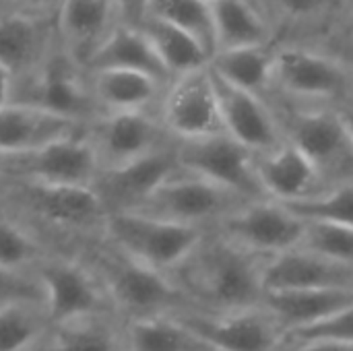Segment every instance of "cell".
<instances>
[{
  "label": "cell",
  "mask_w": 353,
  "mask_h": 351,
  "mask_svg": "<svg viewBox=\"0 0 353 351\" xmlns=\"http://www.w3.org/2000/svg\"><path fill=\"white\" fill-rule=\"evenodd\" d=\"M0 207L52 252L74 254L103 234L108 209L93 184L0 182Z\"/></svg>",
  "instance_id": "6da1fadb"
},
{
  "label": "cell",
  "mask_w": 353,
  "mask_h": 351,
  "mask_svg": "<svg viewBox=\"0 0 353 351\" xmlns=\"http://www.w3.org/2000/svg\"><path fill=\"white\" fill-rule=\"evenodd\" d=\"M269 259V254L254 252L207 230L199 244L168 273V277L196 310H242L263 302L265 267Z\"/></svg>",
  "instance_id": "7a4b0ae2"
},
{
  "label": "cell",
  "mask_w": 353,
  "mask_h": 351,
  "mask_svg": "<svg viewBox=\"0 0 353 351\" xmlns=\"http://www.w3.org/2000/svg\"><path fill=\"white\" fill-rule=\"evenodd\" d=\"M74 257H79L97 275L114 304V310L124 321L194 308L165 273L134 261L101 236L81 246Z\"/></svg>",
  "instance_id": "3957f363"
},
{
  "label": "cell",
  "mask_w": 353,
  "mask_h": 351,
  "mask_svg": "<svg viewBox=\"0 0 353 351\" xmlns=\"http://www.w3.org/2000/svg\"><path fill=\"white\" fill-rule=\"evenodd\" d=\"M263 99L269 103L283 139L314 163L331 188L353 184V139L339 106L294 101L273 91Z\"/></svg>",
  "instance_id": "277c9868"
},
{
  "label": "cell",
  "mask_w": 353,
  "mask_h": 351,
  "mask_svg": "<svg viewBox=\"0 0 353 351\" xmlns=\"http://www.w3.org/2000/svg\"><path fill=\"white\" fill-rule=\"evenodd\" d=\"M269 91L304 103L350 106L353 68L325 50L281 41L275 43Z\"/></svg>",
  "instance_id": "5b68a950"
},
{
  "label": "cell",
  "mask_w": 353,
  "mask_h": 351,
  "mask_svg": "<svg viewBox=\"0 0 353 351\" xmlns=\"http://www.w3.org/2000/svg\"><path fill=\"white\" fill-rule=\"evenodd\" d=\"M248 203H252V199L203 176L180 170L161 182L132 211L182 225L211 230Z\"/></svg>",
  "instance_id": "8992f818"
},
{
  "label": "cell",
  "mask_w": 353,
  "mask_h": 351,
  "mask_svg": "<svg viewBox=\"0 0 353 351\" xmlns=\"http://www.w3.org/2000/svg\"><path fill=\"white\" fill-rule=\"evenodd\" d=\"M205 232L134 211H118L108 215L101 238L134 261L168 275L188 257Z\"/></svg>",
  "instance_id": "52a82bcc"
},
{
  "label": "cell",
  "mask_w": 353,
  "mask_h": 351,
  "mask_svg": "<svg viewBox=\"0 0 353 351\" xmlns=\"http://www.w3.org/2000/svg\"><path fill=\"white\" fill-rule=\"evenodd\" d=\"M10 99L48 108L83 124L103 114L91 95L87 70L60 46V39L33 72L12 79Z\"/></svg>",
  "instance_id": "ba28073f"
},
{
  "label": "cell",
  "mask_w": 353,
  "mask_h": 351,
  "mask_svg": "<svg viewBox=\"0 0 353 351\" xmlns=\"http://www.w3.org/2000/svg\"><path fill=\"white\" fill-rule=\"evenodd\" d=\"M99 161L85 130L21 153H0V182L93 184Z\"/></svg>",
  "instance_id": "9c48e42d"
},
{
  "label": "cell",
  "mask_w": 353,
  "mask_h": 351,
  "mask_svg": "<svg viewBox=\"0 0 353 351\" xmlns=\"http://www.w3.org/2000/svg\"><path fill=\"white\" fill-rule=\"evenodd\" d=\"M176 155L184 172L203 176L252 201L269 199L256 174V153L228 132L180 139L176 143Z\"/></svg>",
  "instance_id": "30bf717a"
},
{
  "label": "cell",
  "mask_w": 353,
  "mask_h": 351,
  "mask_svg": "<svg viewBox=\"0 0 353 351\" xmlns=\"http://www.w3.org/2000/svg\"><path fill=\"white\" fill-rule=\"evenodd\" d=\"M85 134L95 149L99 172L130 163L178 141L168 132L157 110L103 112L85 126Z\"/></svg>",
  "instance_id": "8fae6325"
},
{
  "label": "cell",
  "mask_w": 353,
  "mask_h": 351,
  "mask_svg": "<svg viewBox=\"0 0 353 351\" xmlns=\"http://www.w3.org/2000/svg\"><path fill=\"white\" fill-rule=\"evenodd\" d=\"M217 351H277L285 341V329L263 304L242 310L174 312Z\"/></svg>",
  "instance_id": "7c38bea8"
},
{
  "label": "cell",
  "mask_w": 353,
  "mask_h": 351,
  "mask_svg": "<svg viewBox=\"0 0 353 351\" xmlns=\"http://www.w3.org/2000/svg\"><path fill=\"white\" fill-rule=\"evenodd\" d=\"M35 273L43 283L52 323L116 312L97 275L74 254L52 252Z\"/></svg>",
  "instance_id": "4fadbf2b"
},
{
  "label": "cell",
  "mask_w": 353,
  "mask_h": 351,
  "mask_svg": "<svg viewBox=\"0 0 353 351\" xmlns=\"http://www.w3.org/2000/svg\"><path fill=\"white\" fill-rule=\"evenodd\" d=\"M157 114L178 141L225 132L209 64L174 77L165 85Z\"/></svg>",
  "instance_id": "5bb4252c"
},
{
  "label": "cell",
  "mask_w": 353,
  "mask_h": 351,
  "mask_svg": "<svg viewBox=\"0 0 353 351\" xmlns=\"http://www.w3.org/2000/svg\"><path fill=\"white\" fill-rule=\"evenodd\" d=\"M306 221L273 199L252 201L219 221L213 232L261 254H279L296 248L304 236Z\"/></svg>",
  "instance_id": "9a60e30c"
},
{
  "label": "cell",
  "mask_w": 353,
  "mask_h": 351,
  "mask_svg": "<svg viewBox=\"0 0 353 351\" xmlns=\"http://www.w3.org/2000/svg\"><path fill=\"white\" fill-rule=\"evenodd\" d=\"M275 25V43L325 48L353 27V0H261Z\"/></svg>",
  "instance_id": "2e32d148"
},
{
  "label": "cell",
  "mask_w": 353,
  "mask_h": 351,
  "mask_svg": "<svg viewBox=\"0 0 353 351\" xmlns=\"http://www.w3.org/2000/svg\"><path fill=\"white\" fill-rule=\"evenodd\" d=\"M176 143L165 145L130 163L101 170L93 182L108 213L132 211L141 205L161 182L180 172Z\"/></svg>",
  "instance_id": "e0dca14e"
},
{
  "label": "cell",
  "mask_w": 353,
  "mask_h": 351,
  "mask_svg": "<svg viewBox=\"0 0 353 351\" xmlns=\"http://www.w3.org/2000/svg\"><path fill=\"white\" fill-rule=\"evenodd\" d=\"M209 72L215 85V93L228 134L238 139L254 153L273 151L285 143L283 132L269 103L261 95L221 79L211 68Z\"/></svg>",
  "instance_id": "ac0fdd59"
},
{
  "label": "cell",
  "mask_w": 353,
  "mask_h": 351,
  "mask_svg": "<svg viewBox=\"0 0 353 351\" xmlns=\"http://www.w3.org/2000/svg\"><path fill=\"white\" fill-rule=\"evenodd\" d=\"M58 43L56 23L48 14L6 8L0 12V66L12 79L33 72Z\"/></svg>",
  "instance_id": "d6986e66"
},
{
  "label": "cell",
  "mask_w": 353,
  "mask_h": 351,
  "mask_svg": "<svg viewBox=\"0 0 353 351\" xmlns=\"http://www.w3.org/2000/svg\"><path fill=\"white\" fill-rule=\"evenodd\" d=\"M254 166L265 192L279 203L316 199L333 190L314 163L288 141L273 151L256 153Z\"/></svg>",
  "instance_id": "ffe728a7"
},
{
  "label": "cell",
  "mask_w": 353,
  "mask_h": 351,
  "mask_svg": "<svg viewBox=\"0 0 353 351\" xmlns=\"http://www.w3.org/2000/svg\"><path fill=\"white\" fill-rule=\"evenodd\" d=\"M87 124L48 108L8 99L0 106V153H21L72 137Z\"/></svg>",
  "instance_id": "44dd1931"
},
{
  "label": "cell",
  "mask_w": 353,
  "mask_h": 351,
  "mask_svg": "<svg viewBox=\"0 0 353 351\" xmlns=\"http://www.w3.org/2000/svg\"><path fill=\"white\" fill-rule=\"evenodd\" d=\"M267 290H353V267L296 246L267 261Z\"/></svg>",
  "instance_id": "7402d4cb"
},
{
  "label": "cell",
  "mask_w": 353,
  "mask_h": 351,
  "mask_svg": "<svg viewBox=\"0 0 353 351\" xmlns=\"http://www.w3.org/2000/svg\"><path fill=\"white\" fill-rule=\"evenodd\" d=\"M120 23L116 0H62L56 12L60 46L83 68Z\"/></svg>",
  "instance_id": "603a6c76"
},
{
  "label": "cell",
  "mask_w": 353,
  "mask_h": 351,
  "mask_svg": "<svg viewBox=\"0 0 353 351\" xmlns=\"http://www.w3.org/2000/svg\"><path fill=\"white\" fill-rule=\"evenodd\" d=\"M31 351H126L124 319L103 312L52 323Z\"/></svg>",
  "instance_id": "cb8c5ba5"
},
{
  "label": "cell",
  "mask_w": 353,
  "mask_h": 351,
  "mask_svg": "<svg viewBox=\"0 0 353 351\" xmlns=\"http://www.w3.org/2000/svg\"><path fill=\"white\" fill-rule=\"evenodd\" d=\"M87 81L101 112L157 110L168 85L151 74L122 68L87 70Z\"/></svg>",
  "instance_id": "d4e9b609"
},
{
  "label": "cell",
  "mask_w": 353,
  "mask_h": 351,
  "mask_svg": "<svg viewBox=\"0 0 353 351\" xmlns=\"http://www.w3.org/2000/svg\"><path fill=\"white\" fill-rule=\"evenodd\" d=\"M353 302V290H267L263 306L283 325L285 335L321 323Z\"/></svg>",
  "instance_id": "484cf974"
},
{
  "label": "cell",
  "mask_w": 353,
  "mask_h": 351,
  "mask_svg": "<svg viewBox=\"0 0 353 351\" xmlns=\"http://www.w3.org/2000/svg\"><path fill=\"white\" fill-rule=\"evenodd\" d=\"M103 68L139 70L159 79L161 83L172 81V74L163 66L149 37L139 27H130L126 23L114 27V31L105 37V41L97 48V52L89 58L85 66V70Z\"/></svg>",
  "instance_id": "4316f807"
},
{
  "label": "cell",
  "mask_w": 353,
  "mask_h": 351,
  "mask_svg": "<svg viewBox=\"0 0 353 351\" xmlns=\"http://www.w3.org/2000/svg\"><path fill=\"white\" fill-rule=\"evenodd\" d=\"M217 50L275 43V25L261 0H209Z\"/></svg>",
  "instance_id": "83f0119b"
},
{
  "label": "cell",
  "mask_w": 353,
  "mask_h": 351,
  "mask_svg": "<svg viewBox=\"0 0 353 351\" xmlns=\"http://www.w3.org/2000/svg\"><path fill=\"white\" fill-rule=\"evenodd\" d=\"M273 56H275V43L228 48V50H217L211 56L209 68L217 72L221 79L265 97L267 91L271 89Z\"/></svg>",
  "instance_id": "f1b7e54d"
},
{
  "label": "cell",
  "mask_w": 353,
  "mask_h": 351,
  "mask_svg": "<svg viewBox=\"0 0 353 351\" xmlns=\"http://www.w3.org/2000/svg\"><path fill=\"white\" fill-rule=\"evenodd\" d=\"M126 351H217L174 314L124 321Z\"/></svg>",
  "instance_id": "f546056e"
},
{
  "label": "cell",
  "mask_w": 353,
  "mask_h": 351,
  "mask_svg": "<svg viewBox=\"0 0 353 351\" xmlns=\"http://www.w3.org/2000/svg\"><path fill=\"white\" fill-rule=\"evenodd\" d=\"M139 29L149 37L151 46L155 48L172 79L196 68H205L211 60V54L205 50V46L194 35L176 27L174 23L147 14Z\"/></svg>",
  "instance_id": "4dcf8cb0"
},
{
  "label": "cell",
  "mask_w": 353,
  "mask_h": 351,
  "mask_svg": "<svg viewBox=\"0 0 353 351\" xmlns=\"http://www.w3.org/2000/svg\"><path fill=\"white\" fill-rule=\"evenodd\" d=\"M52 327L43 298L19 300L0 308V351H31Z\"/></svg>",
  "instance_id": "1f68e13d"
},
{
  "label": "cell",
  "mask_w": 353,
  "mask_h": 351,
  "mask_svg": "<svg viewBox=\"0 0 353 351\" xmlns=\"http://www.w3.org/2000/svg\"><path fill=\"white\" fill-rule=\"evenodd\" d=\"M52 250L31 234L21 221L0 207V267L14 271H35Z\"/></svg>",
  "instance_id": "d6a6232c"
},
{
  "label": "cell",
  "mask_w": 353,
  "mask_h": 351,
  "mask_svg": "<svg viewBox=\"0 0 353 351\" xmlns=\"http://www.w3.org/2000/svg\"><path fill=\"white\" fill-rule=\"evenodd\" d=\"M149 14L188 31L211 56L217 52V35L209 0H151Z\"/></svg>",
  "instance_id": "836d02e7"
},
{
  "label": "cell",
  "mask_w": 353,
  "mask_h": 351,
  "mask_svg": "<svg viewBox=\"0 0 353 351\" xmlns=\"http://www.w3.org/2000/svg\"><path fill=\"white\" fill-rule=\"evenodd\" d=\"M304 236L300 240V248L319 252L327 259L353 267V228L331 223V221H316L304 219Z\"/></svg>",
  "instance_id": "e575fe53"
},
{
  "label": "cell",
  "mask_w": 353,
  "mask_h": 351,
  "mask_svg": "<svg viewBox=\"0 0 353 351\" xmlns=\"http://www.w3.org/2000/svg\"><path fill=\"white\" fill-rule=\"evenodd\" d=\"M283 205L302 219L331 221L353 228V184L337 186L316 199L292 201Z\"/></svg>",
  "instance_id": "d590c367"
},
{
  "label": "cell",
  "mask_w": 353,
  "mask_h": 351,
  "mask_svg": "<svg viewBox=\"0 0 353 351\" xmlns=\"http://www.w3.org/2000/svg\"><path fill=\"white\" fill-rule=\"evenodd\" d=\"M298 339H335L353 345V302L350 306L337 310L335 314L323 319L316 325L285 335V341H298Z\"/></svg>",
  "instance_id": "8d00e7d4"
},
{
  "label": "cell",
  "mask_w": 353,
  "mask_h": 351,
  "mask_svg": "<svg viewBox=\"0 0 353 351\" xmlns=\"http://www.w3.org/2000/svg\"><path fill=\"white\" fill-rule=\"evenodd\" d=\"M277 351H353V345L335 339H298L283 341Z\"/></svg>",
  "instance_id": "74e56055"
},
{
  "label": "cell",
  "mask_w": 353,
  "mask_h": 351,
  "mask_svg": "<svg viewBox=\"0 0 353 351\" xmlns=\"http://www.w3.org/2000/svg\"><path fill=\"white\" fill-rule=\"evenodd\" d=\"M149 2L151 0H116L120 21L130 27H141V23L149 14Z\"/></svg>",
  "instance_id": "f35d334b"
},
{
  "label": "cell",
  "mask_w": 353,
  "mask_h": 351,
  "mask_svg": "<svg viewBox=\"0 0 353 351\" xmlns=\"http://www.w3.org/2000/svg\"><path fill=\"white\" fill-rule=\"evenodd\" d=\"M319 50H325V52L341 58L345 64H350L353 68V27H350L347 31L337 35L331 43H327L325 48H319Z\"/></svg>",
  "instance_id": "ab89813d"
},
{
  "label": "cell",
  "mask_w": 353,
  "mask_h": 351,
  "mask_svg": "<svg viewBox=\"0 0 353 351\" xmlns=\"http://www.w3.org/2000/svg\"><path fill=\"white\" fill-rule=\"evenodd\" d=\"M6 8L14 10H25V12H37V14H48L50 10H58L62 0H4Z\"/></svg>",
  "instance_id": "60d3db41"
},
{
  "label": "cell",
  "mask_w": 353,
  "mask_h": 351,
  "mask_svg": "<svg viewBox=\"0 0 353 351\" xmlns=\"http://www.w3.org/2000/svg\"><path fill=\"white\" fill-rule=\"evenodd\" d=\"M10 87H12V74L0 66V106L10 99Z\"/></svg>",
  "instance_id": "b9f144b4"
},
{
  "label": "cell",
  "mask_w": 353,
  "mask_h": 351,
  "mask_svg": "<svg viewBox=\"0 0 353 351\" xmlns=\"http://www.w3.org/2000/svg\"><path fill=\"white\" fill-rule=\"evenodd\" d=\"M339 114H341V118H343V122H345L353 139V106H339Z\"/></svg>",
  "instance_id": "7bdbcfd3"
},
{
  "label": "cell",
  "mask_w": 353,
  "mask_h": 351,
  "mask_svg": "<svg viewBox=\"0 0 353 351\" xmlns=\"http://www.w3.org/2000/svg\"><path fill=\"white\" fill-rule=\"evenodd\" d=\"M350 106H353V99H352V103H350Z\"/></svg>",
  "instance_id": "ee69618b"
}]
</instances>
